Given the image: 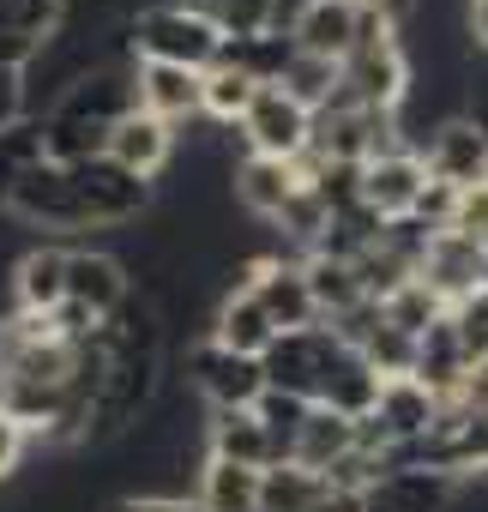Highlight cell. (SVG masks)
<instances>
[{
    "label": "cell",
    "instance_id": "6da1fadb",
    "mask_svg": "<svg viewBox=\"0 0 488 512\" xmlns=\"http://www.w3.org/2000/svg\"><path fill=\"white\" fill-rule=\"evenodd\" d=\"M350 356H356V350H344L332 326H302V332H278V338L266 344L260 374H266L272 392H290V398H302V404H320L326 386H332V374H338Z\"/></svg>",
    "mask_w": 488,
    "mask_h": 512
},
{
    "label": "cell",
    "instance_id": "7a4b0ae2",
    "mask_svg": "<svg viewBox=\"0 0 488 512\" xmlns=\"http://www.w3.org/2000/svg\"><path fill=\"white\" fill-rule=\"evenodd\" d=\"M127 43L145 55V61H169V67H193L205 73L217 61V25L199 13V7H145L133 25H127Z\"/></svg>",
    "mask_w": 488,
    "mask_h": 512
},
{
    "label": "cell",
    "instance_id": "3957f363",
    "mask_svg": "<svg viewBox=\"0 0 488 512\" xmlns=\"http://www.w3.org/2000/svg\"><path fill=\"white\" fill-rule=\"evenodd\" d=\"M67 181H73V199H79L85 229H121V223H133L139 211H151V181L127 175V169L109 163V157L73 163Z\"/></svg>",
    "mask_w": 488,
    "mask_h": 512
},
{
    "label": "cell",
    "instance_id": "277c9868",
    "mask_svg": "<svg viewBox=\"0 0 488 512\" xmlns=\"http://www.w3.org/2000/svg\"><path fill=\"white\" fill-rule=\"evenodd\" d=\"M241 139L254 145V157H278V163H296L314 139V115L284 97L278 85H260V97L248 103V115H241Z\"/></svg>",
    "mask_w": 488,
    "mask_h": 512
},
{
    "label": "cell",
    "instance_id": "5b68a950",
    "mask_svg": "<svg viewBox=\"0 0 488 512\" xmlns=\"http://www.w3.org/2000/svg\"><path fill=\"white\" fill-rule=\"evenodd\" d=\"M7 211L13 217H25V223H37V229H61V235H85V217H79V199H73V181H67V169H55V163H31L19 181H13V193H7Z\"/></svg>",
    "mask_w": 488,
    "mask_h": 512
},
{
    "label": "cell",
    "instance_id": "8992f818",
    "mask_svg": "<svg viewBox=\"0 0 488 512\" xmlns=\"http://www.w3.org/2000/svg\"><path fill=\"white\" fill-rule=\"evenodd\" d=\"M452 500H458V476L428 464L386 470L380 482L362 488V512H452Z\"/></svg>",
    "mask_w": 488,
    "mask_h": 512
},
{
    "label": "cell",
    "instance_id": "52a82bcc",
    "mask_svg": "<svg viewBox=\"0 0 488 512\" xmlns=\"http://www.w3.org/2000/svg\"><path fill=\"white\" fill-rule=\"evenodd\" d=\"M356 25H362V0H302L290 19V49L314 61H344L356 49Z\"/></svg>",
    "mask_w": 488,
    "mask_h": 512
},
{
    "label": "cell",
    "instance_id": "ba28073f",
    "mask_svg": "<svg viewBox=\"0 0 488 512\" xmlns=\"http://www.w3.org/2000/svg\"><path fill=\"white\" fill-rule=\"evenodd\" d=\"M187 368H193V386L211 398V410H254V398L266 392V374L254 356H229L211 338L187 356Z\"/></svg>",
    "mask_w": 488,
    "mask_h": 512
},
{
    "label": "cell",
    "instance_id": "9c48e42d",
    "mask_svg": "<svg viewBox=\"0 0 488 512\" xmlns=\"http://www.w3.org/2000/svg\"><path fill=\"white\" fill-rule=\"evenodd\" d=\"M422 187H428L422 157H416V151H392V157L362 163V187H356V199H362L380 223H398V217L416 211V193H422Z\"/></svg>",
    "mask_w": 488,
    "mask_h": 512
},
{
    "label": "cell",
    "instance_id": "30bf717a",
    "mask_svg": "<svg viewBox=\"0 0 488 512\" xmlns=\"http://www.w3.org/2000/svg\"><path fill=\"white\" fill-rule=\"evenodd\" d=\"M127 296H133V278L121 272L115 253H103V247H79V253H67V302L85 308L97 326H103Z\"/></svg>",
    "mask_w": 488,
    "mask_h": 512
},
{
    "label": "cell",
    "instance_id": "8fae6325",
    "mask_svg": "<svg viewBox=\"0 0 488 512\" xmlns=\"http://www.w3.org/2000/svg\"><path fill=\"white\" fill-rule=\"evenodd\" d=\"M428 181H446V187H476L488 181V133H476L464 115L458 121H440L434 139H428V157H422Z\"/></svg>",
    "mask_w": 488,
    "mask_h": 512
},
{
    "label": "cell",
    "instance_id": "7c38bea8",
    "mask_svg": "<svg viewBox=\"0 0 488 512\" xmlns=\"http://www.w3.org/2000/svg\"><path fill=\"white\" fill-rule=\"evenodd\" d=\"M103 157L145 181V175H157V169L175 157V127H169V121H157V115H145V109H127V115L109 127Z\"/></svg>",
    "mask_w": 488,
    "mask_h": 512
},
{
    "label": "cell",
    "instance_id": "4fadbf2b",
    "mask_svg": "<svg viewBox=\"0 0 488 512\" xmlns=\"http://www.w3.org/2000/svg\"><path fill=\"white\" fill-rule=\"evenodd\" d=\"M368 416L386 428V440H392V446H416V440L434 428L440 398H434L416 374H392V380H380V392H374V410H368Z\"/></svg>",
    "mask_w": 488,
    "mask_h": 512
},
{
    "label": "cell",
    "instance_id": "5bb4252c",
    "mask_svg": "<svg viewBox=\"0 0 488 512\" xmlns=\"http://www.w3.org/2000/svg\"><path fill=\"white\" fill-rule=\"evenodd\" d=\"M133 97H139V109L157 115V121L193 115V109H199V73H193V67H169V61H139Z\"/></svg>",
    "mask_w": 488,
    "mask_h": 512
},
{
    "label": "cell",
    "instance_id": "9a60e30c",
    "mask_svg": "<svg viewBox=\"0 0 488 512\" xmlns=\"http://www.w3.org/2000/svg\"><path fill=\"white\" fill-rule=\"evenodd\" d=\"M13 296L19 314H55L67 302V253L61 247H31L13 266Z\"/></svg>",
    "mask_w": 488,
    "mask_h": 512
},
{
    "label": "cell",
    "instance_id": "2e32d148",
    "mask_svg": "<svg viewBox=\"0 0 488 512\" xmlns=\"http://www.w3.org/2000/svg\"><path fill=\"white\" fill-rule=\"evenodd\" d=\"M350 446H356V422L338 416V410H326V404H308V416H302V428H296V446H290V464L326 476Z\"/></svg>",
    "mask_w": 488,
    "mask_h": 512
},
{
    "label": "cell",
    "instance_id": "e0dca14e",
    "mask_svg": "<svg viewBox=\"0 0 488 512\" xmlns=\"http://www.w3.org/2000/svg\"><path fill=\"white\" fill-rule=\"evenodd\" d=\"M254 302L266 308V320H272L278 332L320 326L314 296H308V284H302V266H272V260H266V272H260V284H254Z\"/></svg>",
    "mask_w": 488,
    "mask_h": 512
},
{
    "label": "cell",
    "instance_id": "ac0fdd59",
    "mask_svg": "<svg viewBox=\"0 0 488 512\" xmlns=\"http://www.w3.org/2000/svg\"><path fill=\"white\" fill-rule=\"evenodd\" d=\"M278 338V326L266 320V308L254 302V290L248 296H223V308H217V326H211V344L217 350H229V356H266V344Z\"/></svg>",
    "mask_w": 488,
    "mask_h": 512
},
{
    "label": "cell",
    "instance_id": "d6986e66",
    "mask_svg": "<svg viewBox=\"0 0 488 512\" xmlns=\"http://www.w3.org/2000/svg\"><path fill=\"white\" fill-rule=\"evenodd\" d=\"M296 187H308V181L296 175V163H278V157H248V163L235 169V199L248 205L254 217H266V223L284 211V199Z\"/></svg>",
    "mask_w": 488,
    "mask_h": 512
},
{
    "label": "cell",
    "instance_id": "ffe728a7",
    "mask_svg": "<svg viewBox=\"0 0 488 512\" xmlns=\"http://www.w3.org/2000/svg\"><path fill=\"white\" fill-rule=\"evenodd\" d=\"M211 458L248 464V470H266L272 464V440L254 422V410H211Z\"/></svg>",
    "mask_w": 488,
    "mask_h": 512
},
{
    "label": "cell",
    "instance_id": "44dd1931",
    "mask_svg": "<svg viewBox=\"0 0 488 512\" xmlns=\"http://www.w3.org/2000/svg\"><path fill=\"white\" fill-rule=\"evenodd\" d=\"M199 506L205 512H260V470L205 458V470H199Z\"/></svg>",
    "mask_w": 488,
    "mask_h": 512
},
{
    "label": "cell",
    "instance_id": "7402d4cb",
    "mask_svg": "<svg viewBox=\"0 0 488 512\" xmlns=\"http://www.w3.org/2000/svg\"><path fill=\"white\" fill-rule=\"evenodd\" d=\"M320 494H326V476L320 470H302L290 458L260 470V512H314Z\"/></svg>",
    "mask_w": 488,
    "mask_h": 512
},
{
    "label": "cell",
    "instance_id": "603a6c76",
    "mask_svg": "<svg viewBox=\"0 0 488 512\" xmlns=\"http://www.w3.org/2000/svg\"><path fill=\"white\" fill-rule=\"evenodd\" d=\"M302 284H308V296H314V314H350L356 302H368L362 296V284H356V272H350V260H314L302 266Z\"/></svg>",
    "mask_w": 488,
    "mask_h": 512
},
{
    "label": "cell",
    "instance_id": "cb8c5ba5",
    "mask_svg": "<svg viewBox=\"0 0 488 512\" xmlns=\"http://www.w3.org/2000/svg\"><path fill=\"white\" fill-rule=\"evenodd\" d=\"M260 97V85L248 79V73H235V67H205L199 73V109L211 115V121H241L248 115V103Z\"/></svg>",
    "mask_w": 488,
    "mask_h": 512
},
{
    "label": "cell",
    "instance_id": "d4e9b609",
    "mask_svg": "<svg viewBox=\"0 0 488 512\" xmlns=\"http://www.w3.org/2000/svg\"><path fill=\"white\" fill-rule=\"evenodd\" d=\"M278 91H284V97H296L308 115H320V109H332V97H338V61H314V55H296V61L284 67Z\"/></svg>",
    "mask_w": 488,
    "mask_h": 512
},
{
    "label": "cell",
    "instance_id": "484cf974",
    "mask_svg": "<svg viewBox=\"0 0 488 512\" xmlns=\"http://www.w3.org/2000/svg\"><path fill=\"white\" fill-rule=\"evenodd\" d=\"M446 326H452V338H458V350H464L470 368L488 362V284H476L470 296H458L446 308Z\"/></svg>",
    "mask_w": 488,
    "mask_h": 512
},
{
    "label": "cell",
    "instance_id": "4316f807",
    "mask_svg": "<svg viewBox=\"0 0 488 512\" xmlns=\"http://www.w3.org/2000/svg\"><path fill=\"white\" fill-rule=\"evenodd\" d=\"M199 13L217 25V37H260L272 31L278 0H199Z\"/></svg>",
    "mask_w": 488,
    "mask_h": 512
},
{
    "label": "cell",
    "instance_id": "83f0119b",
    "mask_svg": "<svg viewBox=\"0 0 488 512\" xmlns=\"http://www.w3.org/2000/svg\"><path fill=\"white\" fill-rule=\"evenodd\" d=\"M374 392H380V380L368 374V362H362V356H350V362L332 374V386H326V398H320V404L356 422V416H368V410H374Z\"/></svg>",
    "mask_w": 488,
    "mask_h": 512
},
{
    "label": "cell",
    "instance_id": "f1b7e54d",
    "mask_svg": "<svg viewBox=\"0 0 488 512\" xmlns=\"http://www.w3.org/2000/svg\"><path fill=\"white\" fill-rule=\"evenodd\" d=\"M37 157H43V121H19V127L0 133V205H7L13 181H19Z\"/></svg>",
    "mask_w": 488,
    "mask_h": 512
},
{
    "label": "cell",
    "instance_id": "f546056e",
    "mask_svg": "<svg viewBox=\"0 0 488 512\" xmlns=\"http://www.w3.org/2000/svg\"><path fill=\"white\" fill-rule=\"evenodd\" d=\"M67 19V0H0V25L31 37V43H49Z\"/></svg>",
    "mask_w": 488,
    "mask_h": 512
},
{
    "label": "cell",
    "instance_id": "4dcf8cb0",
    "mask_svg": "<svg viewBox=\"0 0 488 512\" xmlns=\"http://www.w3.org/2000/svg\"><path fill=\"white\" fill-rule=\"evenodd\" d=\"M19 121H31V103H25V73L0 67V133L19 127Z\"/></svg>",
    "mask_w": 488,
    "mask_h": 512
},
{
    "label": "cell",
    "instance_id": "1f68e13d",
    "mask_svg": "<svg viewBox=\"0 0 488 512\" xmlns=\"http://www.w3.org/2000/svg\"><path fill=\"white\" fill-rule=\"evenodd\" d=\"M25 440H31V428H25L19 416H7V410H0V482H7V476L19 470V458H25Z\"/></svg>",
    "mask_w": 488,
    "mask_h": 512
},
{
    "label": "cell",
    "instance_id": "d6a6232c",
    "mask_svg": "<svg viewBox=\"0 0 488 512\" xmlns=\"http://www.w3.org/2000/svg\"><path fill=\"white\" fill-rule=\"evenodd\" d=\"M43 55V43H31V37H19V31H7L0 25V67H13V73H25L31 61Z\"/></svg>",
    "mask_w": 488,
    "mask_h": 512
},
{
    "label": "cell",
    "instance_id": "836d02e7",
    "mask_svg": "<svg viewBox=\"0 0 488 512\" xmlns=\"http://www.w3.org/2000/svg\"><path fill=\"white\" fill-rule=\"evenodd\" d=\"M476 133H488V67L482 73H470V115H464Z\"/></svg>",
    "mask_w": 488,
    "mask_h": 512
},
{
    "label": "cell",
    "instance_id": "e575fe53",
    "mask_svg": "<svg viewBox=\"0 0 488 512\" xmlns=\"http://www.w3.org/2000/svg\"><path fill=\"white\" fill-rule=\"evenodd\" d=\"M314 512H362V494H356V488H332V482H326V494L314 500Z\"/></svg>",
    "mask_w": 488,
    "mask_h": 512
},
{
    "label": "cell",
    "instance_id": "d590c367",
    "mask_svg": "<svg viewBox=\"0 0 488 512\" xmlns=\"http://www.w3.org/2000/svg\"><path fill=\"white\" fill-rule=\"evenodd\" d=\"M139 512H205V506H199V500H187V494H175V500L145 494V500H139Z\"/></svg>",
    "mask_w": 488,
    "mask_h": 512
},
{
    "label": "cell",
    "instance_id": "8d00e7d4",
    "mask_svg": "<svg viewBox=\"0 0 488 512\" xmlns=\"http://www.w3.org/2000/svg\"><path fill=\"white\" fill-rule=\"evenodd\" d=\"M464 31L488 49V0H470V7H464Z\"/></svg>",
    "mask_w": 488,
    "mask_h": 512
}]
</instances>
